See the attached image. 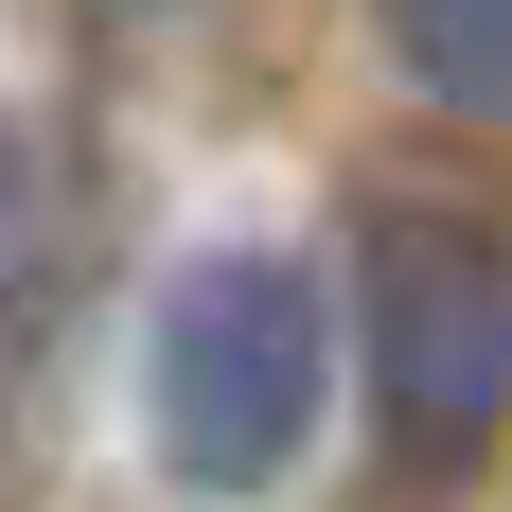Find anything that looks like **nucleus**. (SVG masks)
Masks as SVG:
<instances>
[{
  "instance_id": "f03ea898",
  "label": "nucleus",
  "mask_w": 512,
  "mask_h": 512,
  "mask_svg": "<svg viewBox=\"0 0 512 512\" xmlns=\"http://www.w3.org/2000/svg\"><path fill=\"white\" fill-rule=\"evenodd\" d=\"M354 336H371V442H389V477L460 495L512 442V230L477 195H371Z\"/></svg>"
},
{
  "instance_id": "20e7f679",
  "label": "nucleus",
  "mask_w": 512,
  "mask_h": 512,
  "mask_svg": "<svg viewBox=\"0 0 512 512\" xmlns=\"http://www.w3.org/2000/svg\"><path fill=\"white\" fill-rule=\"evenodd\" d=\"M371 18H389V71L442 124H512V0H371Z\"/></svg>"
},
{
  "instance_id": "f257e3e1",
  "label": "nucleus",
  "mask_w": 512,
  "mask_h": 512,
  "mask_svg": "<svg viewBox=\"0 0 512 512\" xmlns=\"http://www.w3.org/2000/svg\"><path fill=\"white\" fill-rule=\"evenodd\" d=\"M336 407V301L301 248H195L142 318V442L177 495H283Z\"/></svg>"
},
{
  "instance_id": "7ed1b4c3",
  "label": "nucleus",
  "mask_w": 512,
  "mask_h": 512,
  "mask_svg": "<svg viewBox=\"0 0 512 512\" xmlns=\"http://www.w3.org/2000/svg\"><path fill=\"white\" fill-rule=\"evenodd\" d=\"M89 248H106L89 159L53 124H0V424H18V389H53V336L89 301Z\"/></svg>"
}]
</instances>
